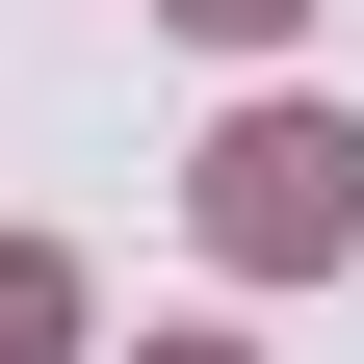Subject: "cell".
I'll return each instance as SVG.
<instances>
[{"mask_svg": "<svg viewBox=\"0 0 364 364\" xmlns=\"http://www.w3.org/2000/svg\"><path fill=\"white\" fill-rule=\"evenodd\" d=\"M208 182H235V235H260V260H338V235H364V130H235Z\"/></svg>", "mask_w": 364, "mask_h": 364, "instance_id": "cell-1", "label": "cell"}]
</instances>
